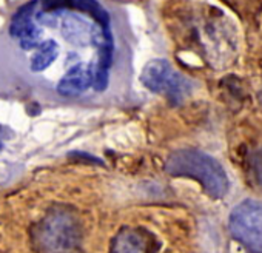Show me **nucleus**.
<instances>
[{
    "label": "nucleus",
    "instance_id": "obj_1",
    "mask_svg": "<svg viewBox=\"0 0 262 253\" xmlns=\"http://www.w3.org/2000/svg\"><path fill=\"white\" fill-rule=\"evenodd\" d=\"M165 170L171 176L198 181L213 198H224L230 187L222 165L213 156L201 150L185 149L171 153L165 162Z\"/></svg>",
    "mask_w": 262,
    "mask_h": 253
},
{
    "label": "nucleus",
    "instance_id": "obj_2",
    "mask_svg": "<svg viewBox=\"0 0 262 253\" xmlns=\"http://www.w3.org/2000/svg\"><path fill=\"white\" fill-rule=\"evenodd\" d=\"M31 239L39 253H76L82 241V227L73 212L56 207L34 225Z\"/></svg>",
    "mask_w": 262,
    "mask_h": 253
},
{
    "label": "nucleus",
    "instance_id": "obj_3",
    "mask_svg": "<svg viewBox=\"0 0 262 253\" xmlns=\"http://www.w3.org/2000/svg\"><path fill=\"white\" fill-rule=\"evenodd\" d=\"M228 230L250 253H262V202L245 199L237 204L228 218Z\"/></svg>",
    "mask_w": 262,
    "mask_h": 253
},
{
    "label": "nucleus",
    "instance_id": "obj_4",
    "mask_svg": "<svg viewBox=\"0 0 262 253\" xmlns=\"http://www.w3.org/2000/svg\"><path fill=\"white\" fill-rule=\"evenodd\" d=\"M141 82L147 90L165 96L173 103L185 99L190 90L188 79L179 74L165 59L150 60L141 73Z\"/></svg>",
    "mask_w": 262,
    "mask_h": 253
},
{
    "label": "nucleus",
    "instance_id": "obj_5",
    "mask_svg": "<svg viewBox=\"0 0 262 253\" xmlns=\"http://www.w3.org/2000/svg\"><path fill=\"white\" fill-rule=\"evenodd\" d=\"M158 244L150 231L142 227H125L111 242L110 253H156Z\"/></svg>",
    "mask_w": 262,
    "mask_h": 253
},
{
    "label": "nucleus",
    "instance_id": "obj_6",
    "mask_svg": "<svg viewBox=\"0 0 262 253\" xmlns=\"http://www.w3.org/2000/svg\"><path fill=\"white\" fill-rule=\"evenodd\" d=\"M60 54V47L56 40L50 39V40H43L37 48L36 53L31 57V70L34 73H40L45 71L47 68H50L59 57Z\"/></svg>",
    "mask_w": 262,
    "mask_h": 253
},
{
    "label": "nucleus",
    "instance_id": "obj_7",
    "mask_svg": "<svg viewBox=\"0 0 262 253\" xmlns=\"http://www.w3.org/2000/svg\"><path fill=\"white\" fill-rule=\"evenodd\" d=\"M36 7H37V0L30 4H25L17 10L11 20L10 33L14 39H19L33 24H34V16H36Z\"/></svg>",
    "mask_w": 262,
    "mask_h": 253
},
{
    "label": "nucleus",
    "instance_id": "obj_8",
    "mask_svg": "<svg viewBox=\"0 0 262 253\" xmlns=\"http://www.w3.org/2000/svg\"><path fill=\"white\" fill-rule=\"evenodd\" d=\"M20 47L27 51L30 50H36L43 40H42V30L39 28V25L34 22L20 37H19Z\"/></svg>",
    "mask_w": 262,
    "mask_h": 253
},
{
    "label": "nucleus",
    "instance_id": "obj_9",
    "mask_svg": "<svg viewBox=\"0 0 262 253\" xmlns=\"http://www.w3.org/2000/svg\"><path fill=\"white\" fill-rule=\"evenodd\" d=\"M8 135H7V129H5V126H2V125H0V141H2L4 138H7Z\"/></svg>",
    "mask_w": 262,
    "mask_h": 253
},
{
    "label": "nucleus",
    "instance_id": "obj_10",
    "mask_svg": "<svg viewBox=\"0 0 262 253\" xmlns=\"http://www.w3.org/2000/svg\"><path fill=\"white\" fill-rule=\"evenodd\" d=\"M2 149H4V144H2V141H0V152H2Z\"/></svg>",
    "mask_w": 262,
    "mask_h": 253
}]
</instances>
